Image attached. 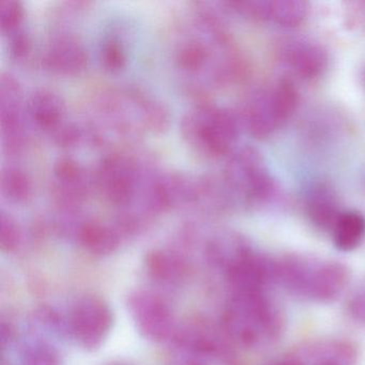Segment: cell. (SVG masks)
Masks as SVG:
<instances>
[{
	"mask_svg": "<svg viewBox=\"0 0 365 365\" xmlns=\"http://www.w3.org/2000/svg\"><path fill=\"white\" fill-rule=\"evenodd\" d=\"M78 236L84 249L98 256L114 253L120 242L118 232L112 226L96 220L81 224Z\"/></svg>",
	"mask_w": 365,
	"mask_h": 365,
	"instance_id": "cell-17",
	"label": "cell"
},
{
	"mask_svg": "<svg viewBox=\"0 0 365 365\" xmlns=\"http://www.w3.org/2000/svg\"><path fill=\"white\" fill-rule=\"evenodd\" d=\"M175 65L194 89L223 84L236 74L238 57L217 16L200 10L175 46Z\"/></svg>",
	"mask_w": 365,
	"mask_h": 365,
	"instance_id": "cell-1",
	"label": "cell"
},
{
	"mask_svg": "<svg viewBox=\"0 0 365 365\" xmlns=\"http://www.w3.org/2000/svg\"><path fill=\"white\" fill-rule=\"evenodd\" d=\"M222 177L236 204H262L274 194V180L260 153L251 147L239 149L230 157Z\"/></svg>",
	"mask_w": 365,
	"mask_h": 365,
	"instance_id": "cell-5",
	"label": "cell"
},
{
	"mask_svg": "<svg viewBox=\"0 0 365 365\" xmlns=\"http://www.w3.org/2000/svg\"><path fill=\"white\" fill-rule=\"evenodd\" d=\"M100 110L108 123L123 134L162 131L168 115L161 104L132 89L112 91L103 96Z\"/></svg>",
	"mask_w": 365,
	"mask_h": 365,
	"instance_id": "cell-3",
	"label": "cell"
},
{
	"mask_svg": "<svg viewBox=\"0 0 365 365\" xmlns=\"http://www.w3.org/2000/svg\"><path fill=\"white\" fill-rule=\"evenodd\" d=\"M93 185V177L71 158H61L53 166L52 192L65 210H76L85 202Z\"/></svg>",
	"mask_w": 365,
	"mask_h": 365,
	"instance_id": "cell-12",
	"label": "cell"
},
{
	"mask_svg": "<svg viewBox=\"0 0 365 365\" xmlns=\"http://www.w3.org/2000/svg\"><path fill=\"white\" fill-rule=\"evenodd\" d=\"M136 329L146 339L163 341L173 330L170 307L159 297L146 292L132 294L128 302Z\"/></svg>",
	"mask_w": 365,
	"mask_h": 365,
	"instance_id": "cell-11",
	"label": "cell"
},
{
	"mask_svg": "<svg viewBox=\"0 0 365 365\" xmlns=\"http://www.w3.org/2000/svg\"><path fill=\"white\" fill-rule=\"evenodd\" d=\"M225 322L235 337L252 345L274 339L281 324L279 312L262 292L234 294Z\"/></svg>",
	"mask_w": 365,
	"mask_h": 365,
	"instance_id": "cell-4",
	"label": "cell"
},
{
	"mask_svg": "<svg viewBox=\"0 0 365 365\" xmlns=\"http://www.w3.org/2000/svg\"><path fill=\"white\" fill-rule=\"evenodd\" d=\"M333 240L341 251H352L365 237V217L358 211H343L332 230Z\"/></svg>",
	"mask_w": 365,
	"mask_h": 365,
	"instance_id": "cell-19",
	"label": "cell"
},
{
	"mask_svg": "<svg viewBox=\"0 0 365 365\" xmlns=\"http://www.w3.org/2000/svg\"><path fill=\"white\" fill-rule=\"evenodd\" d=\"M112 309L103 299L85 296L70 309L68 330L78 345L95 350L104 343L112 330Z\"/></svg>",
	"mask_w": 365,
	"mask_h": 365,
	"instance_id": "cell-9",
	"label": "cell"
},
{
	"mask_svg": "<svg viewBox=\"0 0 365 365\" xmlns=\"http://www.w3.org/2000/svg\"><path fill=\"white\" fill-rule=\"evenodd\" d=\"M26 114L36 128L51 136L66 125L67 106L63 96L51 88H38L26 102Z\"/></svg>",
	"mask_w": 365,
	"mask_h": 365,
	"instance_id": "cell-14",
	"label": "cell"
},
{
	"mask_svg": "<svg viewBox=\"0 0 365 365\" xmlns=\"http://www.w3.org/2000/svg\"><path fill=\"white\" fill-rule=\"evenodd\" d=\"M281 273L292 289L318 300H331L341 294L348 279L347 271L341 264L297 257L284 262Z\"/></svg>",
	"mask_w": 365,
	"mask_h": 365,
	"instance_id": "cell-8",
	"label": "cell"
},
{
	"mask_svg": "<svg viewBox=\"0 0 365 365\" xmlns=\"http://www.w3.org/2000/svg\"><path fill=\"white\" fill-rule=\"evenodd\" d=\"M180 131L190 148L198 155L221 158L232 153L240 121L232 110L202 102L183 115Z\"/></svg>",
	"mask_w": 365,
	"mask_h": 365,
	"instance_id": "cell-2",
	"label": "cell"
},
{
	"mask_svg": "<svg viewBox=\"0 0 365 365\" xmlns=\"http://www.w3.org/2000/svg\"><path fill=\"white\" fill-rule=\"evenodd\" d=\"M299 93L289 78H281L258 93L247 108V127L254 136L267 138L281 128L296 112Z\"/></svg>",
	"mask_w": 365,
	"mask_h": 365,
	"instance_id": "cell-7",
	"label": "cell"
},
{
	"mask_svg": "<svg viewBox=\"0 0 365 365\" xmlns=\"http://www.w3.org/2000/svg\"><path fill=\"white\" fill-rule=\"evenodd\" d=\"M146 267L151 277L162 283H176L187 274V264L174 252L155 250L148 254Z\"/></svg>",
	"mask_w": 365,
	"mask_h": 365,
	"instance_id": "cell-18",
	"label": "cell"
},
{
	"mask_svg": "<svg viewBox=\"0 0 365 365\" xmlns=\"http://www.w3.org/2000/svg\"><path fill=\"white\" fill-rule=\"evenodd\" d=\"M99 61L106 71H119L127 63V51L123 41L115 36L102 40L99 46Z\"/></svg>",
	"mask_w": 365,
	"mask_h": 365,
	"instance_id": "cell-22",
	"label": "cell"
},
{
	"mask_svg": "<svg viewBox=\"0 0 365 365\" xmlns=\"http://www.w3.org/2000/svg\"><path fill=\"white\" fill-rule=\"evenodd\" d=\"M1 195L14 204H24L33 197L34 187L29 175L16 166H7L1 172Z\"/></svg>",
	"mask_w": 365,
	"mask_h": 365,
	"instance_id": "cell-20",
	"label": "cell"
},
{
	"mask_svg": "<svg viewBox=\"0 0 365 365\" xmlns=\"http://www.w3.org/2000/svg\"><path fill=\"white\" fill-rule=\"evenodd\" d=\"M23 365H61L56 348L44 341L29 344L22 352Z\"/></svg>",
	"mask_w": 365,
	"mask_h": 365,
	"instance_id": "cell-23",
	"label": "cell"
},
{
	"mask_svg": "<svg viewBox=\"0 0 365 365\" xmlns=\"http://www.w3.org/2000/svg\"><path fill=\"white\" fill-rule=\"evenodd\" d=\"M25 19L24 6L16 0H3L0 3V29L6 36L23 29Z\"/></svg>",
	"mask_w": 365,
	"mask_h": 365,
	"instance_id": "cell-24",
	"label": "cell"
},
{
	"mask_svg": "<svg viewBox=\"0 0 365 365\" xmlns=\"http://www.w3.org/2000/svg\"><path fill=\"white\" fill-rule=\"evenodd\" d=\"M283 59L292 71L303 80L319 78L328 67L326 51L309 41L289 42L283 48Z\"/></svg>",
	"mask_w": 365,
	"mask_h": 365,
	"instance_id": "cell-15",
	"label": "cell"
},
{
	"mask_svg": "<svg viewBox=\"0 0 365 365\" xmlns=\"http://www.w3.org/2000/svg\"><path fill=\"white\" fill-rule=\"evenodd\" d=\"M307 213L316 227L332 232L343 211L334 191L326 185L312 187L305 198Z\"/></svg>",
	"mask_w": 365,
	"mask_h": 365,
	"instance_id": "cell-16",
	"label": "cell"
},
{
	"mask_svg": "<svg viewBox=\"0 0 365 365\" xmlns=\"http://www.w3.org/2000/svg\"><path fill=\"white\" fill-rule=\"evenodd\" d=\"M144 168L125 153H110L98 164L93 185L113 206L127 210L138 197L145 176Z\"/></svg>",
	"mask_w": 365,
	"mask_h": 365,
	"instance_id": "cell-6",
	"label": "cell"
},
{
	"mask_svg": "<svg viewBox=\"0 0 365 365\" xmlns=\"http://www.w3.org/2000/svg\"><path fill=\"white\" fill-rule=\"evenodd\" d=\"M319 365H343L341 364V362H339V360L335 358H329V359H324V361H322V363H320Z\"/></svg>",
	"mask_w": 365,
	"mask_h": 365,
	"instance_id": "cell-27",
	"label": "cell"
},
{
	"mask_svg": "<svg viewBox=\"0 0 365 365\" xmlns=\"http://www.w3.org/2000/svg\"><path fill=\"white\" fill-rule=\"evenodd\" d=\"M44 67L61 76H76L86 69L88 55L84 44L72 34H58L46 46Z\"/></svg>",
	"mask_w": 365,
	"mask_h": 365,
	"instance_id": "cell-13",
	"label": "cell"
},
{
	"mask_svg": "<svg viewBox=\"0 0 365 365\" xmlns=\"http://www.w3.org/2000/svg\"><path fill=\"white\" fill-rule=\"evenodd\" d=\"M0 242L1 247L6 251H12L16 249L20 241V230L16 225V222L12 219L7 213L1 212V219H0Z\"/></svg>",
	"mask_w": 365,
	"mask_h": 365,
	"instance_id": "cell-25",
	"label": "cell"
},
{
	"mask_svg": "<svg viewBox=\"0 0 365 365\" xmlns=\"http://www.w3.org/2000/svg\"><path fill=\"white\" fill-rule=\"evenodd\" d=\"M110 365H128V364H123V363H114V364Z\"/></svg>",
	"mask_w": 365,
	"mask_h": 365,
	"instance_id": "cell-28",
	"label": "cell"
},
{
	"mask_svg": "<svg viewBox=\"0 0 365 365\" xmlns=\"http://www.w3.org/2000/svg\"><path fill=\"white\" fill-rule=\"evenodd\" d=\"M8 37H9V50L12 56L19 61L26 58L33 48V41L29 34L24 29H21Z\"/></svg>",
	"mask_w": 365,
	"mask_h": 365,
	"instance_id": "cell-26",
	"label": "cell"
},
{
	"mask_svg": "<svg viewBox=\"0 0 365 365\" xmlns=\"http://www.w3.org/2000/svg\"><path fill=\"white\" fill-rule=\"evenodd\" d=\"M23 93L20 84L11 74H1L0 81V119L4 148L19 153L26 143L24 128Z\"/></svg>",
	"mask_w": 365,
	"mask_h": 365,
	"instance_id": "cell-10",
	"label": "cell"
},
{
	"mask_svg": "<svg viewBox=\"0 0 365 365\" xmlns=\"http://www.w3.org/2000/svg\"><path fill=\"white\" fill-rule=\"evenodd\" d=\"M307 14V4L301 0H269L268 21L281 26H298L305 20Z\"/></svg>",
	"mask_w": 365,
	"mask_h": 365,
	"instance_id": "cell-21",
	"label": "cell"
}]
</instances>
